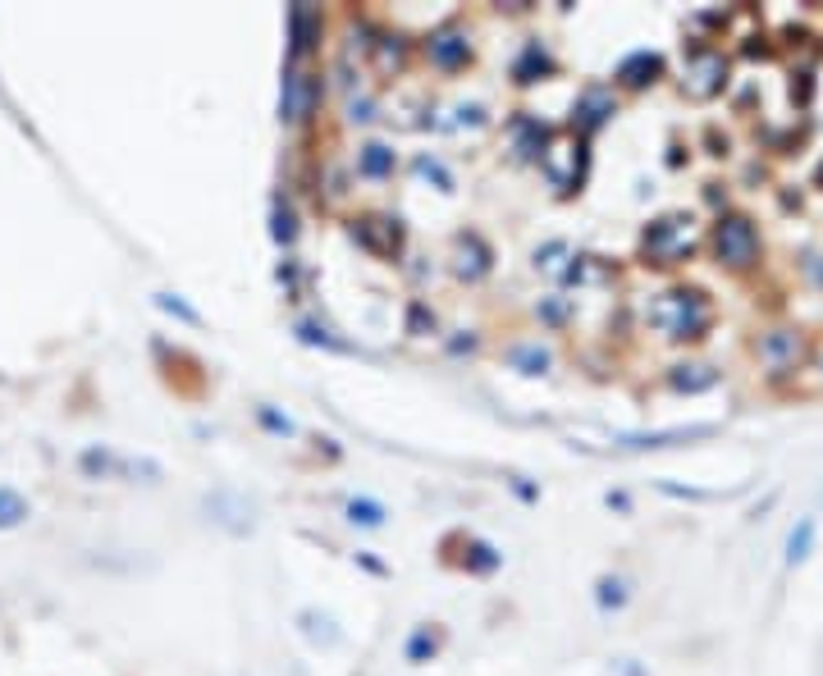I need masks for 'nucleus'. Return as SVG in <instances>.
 Segmentation results:
<instances>
[{"label": "nucleus", "instance_id": "obj_1", "mask_svg": "<svg viewBox=\"0 0 823 676\" xmlns=\"http://www.w3.org/2000/svg\"><path fill=\"white\" fill-rule=\"evenodd\" d=\"M755 248H759V238H755L750 220H727V225H718V257H723V261L746 265V261L755 257Z\"/></svg>", "mask_w": 823, "mask_h": 676}, {"label": "nucleus", "instance_id": "obj_2", "mask_svg": "<svg viewBox=\"0 0 823 676\" xmlns=\"http://www.w3.org/2000/svg\"><path fill=\"white\" fill-rule=\"evenodd\" d=\"M28 516V503L14 494V489H0V531H10L19 526V521Z\"/></svg>", "mask_w": 823, "mask_h": 676}, {"label": "nucleus", "instance_id": "obj_3", "mask_svg": "<svg viewBox=\"0 0 823 676\" xmlns=\"http://www.w3.org/2000/svg\"><path fill=\"white\" fill-rule=\"evenodd\" d=\"M805 544H810V526H801V535H791V558H801Z\"/></svg>", "mask_w": 823, "mask_h": 676}]
</instances>
